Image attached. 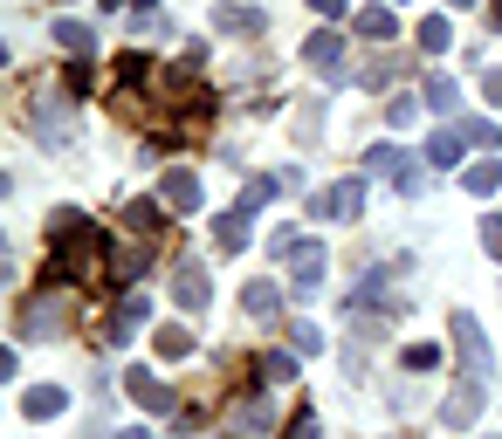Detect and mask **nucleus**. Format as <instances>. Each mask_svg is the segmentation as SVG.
<instances>
[{"instance_id": "nucleus-2", "label": "nucleus", "mask_w": 502, "mask_h": 439, "mask_svg": "<svg viewBox=\"0 0 502 439\" xmlns=\"http://www.w3.org/2000/svg\"><path fill=\"white\" fill-rule=\"evenodd\" d=\"M35 137H42V145H69V137H76V110L62 104V97H42V104H35Z\"/></svg>"}, {"instance_id": "nucleus-29", "label": "nucleus", "mask_w": 502, "mask_h": 439, "mask_svg": "<svg viewBox=\"0 0 502 439\" xmlns=\"http://www.w3.org/2000/svg\"><path fill=\"white\" fill-rule=\"evenodd\" d=\"M482 247H489V255L502 261V220H482Z\"/></svg>"}, {"instance_id": "nucleus-1", "label": "nucleus", "mask_w": 502, "mask_h": 439, "mask_svg": "<svg viewBox=\"0 0 502 439\" xmlns=\"http://www.w3.org/2000/svg\"><path fill=\"white\" fill-rule=\"evenodd\" d=\"M290 282H296V295H310V288L323 282V268H331V247H323V240H296L290 255Z\"/></svg>"}, {"instance_id": "nucleus-22", "label": "nucleus", "mask_w": 502, "mask_h": 439, "mask_svg": "<svg viewBox=\"0 0 502 439\" xmlns=\"http://www.w3.org/2000/svg\"><path fill=\"white\" fill-rule=\"evenodd\" d=\"M502 185V165L496 158H489V165H475V172H468V192H496Z\"/></svg>"}, {"instance_id": "nucleus-32", "label": "nucleus", "mask_w": 502, "mask_h": 439, "mask_svg": "<svg viewBox=\"0 0 502 439\" xmlns=\"http://www.w3.org/2000/svg\"><path fill=\"white\" fill-rule=\"evenodd\" d=\"M310 7H317V14H331V21L344 14V0H310Z\"/></svg>"}, {"instance_id": "nucleus-28", "label": "nucleus", "mask_w": 502, "mask_h": 439, "mask_svg": "<svg viewBox=\"0 0 502 439\" xmlns=\"http://www.w3.org/2000/svg\"><path fill=\"white\" fill-rule=\"evenodd\" d=\"M426 364H441V350H434V343H413V350H406V371H426Z\"/></svg>"}, {"instance_id": "nucleus-19", "label": "nucleus", "mask_w": 502, "mask_h": 439, "mask_svg": "<svg viewBox=\"0 0 502 439\" xmlns=\"http://www.w3.org/2000/svg\"><path fill=\"white\" fill-rule=\"evenodd\" d=\"M241 310L268 316V310H275V282H248V288H241Z\"/></svg>"}, {"instance_id": "nucleus-10", "label": "nucleus", "mask_w": 502, "mask_h": 439, "mask_svg": "<svg viewBox=\"0 0 502 439\" xmlns=\"http://www.w3.org/2000/svg\"><path fill=\"white\" fill-rule=\"evenodd\" d=\"M165 207L193 213V207H200V179H193V172H165Z\"/></svg>"}, {"instance_id": "nucleus-21", "label": "nucleus", "mask_w": 502, "mask_h": 439, "mask_svg": "<svg viewBox=\"0 0 502 439\" xmlns=\"http://www.w3.org/2000/svg\"><path fill=\"white\" fill-rule=\"evenodd\" d=\"M426 104H434V110H454V104H461V90H454L448 76H434V82H426Z\"/></svg>"}, {"instance_id": "nucleus-4", "label": "nucleus", "mask_w": 502, "mask_h": 439, "mask_svg": "<svg viewBox=\"0 0 502 439\" xmlns=\"http://www.w3.org/2000/svg\"><path fill=\"white\" fill-rule=\"evenodd\" d=\"M303 55H310V69H317V76H331V82L351 76V62H344L351 49H344V35H310V49H303Z\"/></svg>"}, {"instance_id": "nucleus-23", "label": "nucleus", "mask_w": 502, "mask_h": 439, "mask_svg": "<svg viewBox=\"0 0 502 439\" xmlns=\"http://www.w3.org/2000/svg\"><path fill=\"white\" fill-rule=\"evenodd\" d=\"M290 343L310 357V350H323V336H317V323H290Z\"/></svg>"}, {"instance_id": "nucleus-13", "label": "nucleus", "mask_w": 502, "mask_h": 439, "mask_svg": "<svg viewBox=\"0 0 502 439\" xmlns=\"http://www.w3.org/2000/svg\"><path fill=\"white\" fill-rule=\"evenodd\" d=\"M62 405H69V398H62V385H35V391L21 398L28 419H49V412H62Z\"/></svg>"}, {"instance_id": "nucleus-6", "label": "nucleus", "mask_w": 502, "mask_h": 439, "mask_svg": "<svg viewBox=\"0 0 502 439\" xmlns=\"http://www.w3.org/2000/svg\"><path fill=\"white\" fill-rule=\"evenodd\" d=\"M454 350H461V364L468 371H489V343H482V330H475V316H454Z\"/></svg>"}, {"instance_id": "nucleus-31", "label": "nucleus", "mask_w": 502, "mask_h": 439, "mask_svg": "<svg viewBox=\"0 0 502 439\" xmlns=\"http://www.w3.org/2000/svg\"><path fill=\"white\" fill-rule=\"evenodd\" d=\"M283 439H317V419L303 412V419H296V426H290V433H283Z\"/></svg>"}, {"instance_id": "nucleus-11", "label": "nucleus", "mask_w": 502, "mask_h": 439, "mask_svg": "<svg viewBox=\"0 0 502 439\" xmlns=\"http://www.w3.org/2000/svg\"><path fill=\"white\" fill-rule=\"evenodd\" d=\"M172 295H179V310H207V275L186 261L179 268V282H172Z\"/></svg>"}, {"instance_id": "nucleus-12", "label": "nucleus", "mask_w": 502, "mask_h": 439, "mask_svg": "<svg viewBox=\"0 0 502 439\" xmlns=\"http://www.w3.org/2000/svg\"><path fill=\"white\" fill-rule=\"evenodd\" d=\"M131 391H138V405H145V412H165V405H172V385H159L152 371H131Z\"/></svg>"}, {"instance_id": "nucleus-34", "label": "nucleus", "mask_w": 502, "mask_h": 439, "mask_svg": "<svg viewBox=\"0 0 502 439\" xmlns=\"http://www.w3.org/2000/svg\"><path fill=\"white\" fill-rule=\"evenodd\" d=\"M454 7H461V0H454Z\"/></svg>"}, {"instance_id": "nucleus-24", "label": "nucleus", "mask_w": 502, "mask_h": 439, "mask_svg": "<svg viewBox=\"0 0 502 439\" xmlns=\"http://www.w3.org/2000/svg\"><path fill=\"white\" fill-rule=\"evenodd\" d=\"M461 137H468V145H502V130L482 124V117H468V124H461Z\"/></svg>"}, {"instance_id": "nucleus-15", "label": "nucleus", "mask_w": 502, "mask_h": 439, "mask_svg": "<svg viewBox=\"0 0 502 439\" xmlns=\"http://www.w3.org/2000/svg\"><path fill=\"white\" fill-rule=\"evenodd\" d=\"M213 240H220V255H235L241 240H248V207H241V213H220V227H213Z\"/></svg>"}, {"instance_id": "nucleus-14", "label": "nucleus", "mask_w": 502, "mask_h": 439, "mask_svg": "<svg viewBox=\"0 0 502 439\" xmlns=\"http://www.w3.org/2000/svg\"><path fill=\"white\" fill-rule=\"evenodd\" d=\"M454 158H461V130H434V137H426V165H441V172H448Z\"/></svg>"}, {"instance_id": "nucleus-33", "label": "nucleus", "mask_w": 502, "mask_h": 439, "mask_svg": "<svg viewBox=\"0 0 502 439\" xmlns=\"http://www.w3.org/2000/svg\"><path fill=\"white\" fill-rule=\"evenodd\" d=\"M117 439H152V433H145V426H131V433H117Z\"/></svg>"}, {"instance_id": "nucleus-18", "label": "nucleus", "mask_w": 502, "mask_h": 439, "mask_svg": "<svg viewBox=\"0 0 502 439\" xmlns=\"http://www.w3.org/2000/svg\"><path fill=\"white\" fill-rule=\"evenodd\" d=\"M393 14H386V7H365V14H358V35H371V42H393Z\"/></svg>"}, {"instance_id": "nucleus-25", "label": "nucleus", "mask_w": 502, "mask_h": 439, "mask_svg": "<svg viewBox=\"0 0 502 439\" xmlns=\"http://www.w3.org/2000/svg\"><path fill=\"white\" fill-rule=\"evenodd\" d=\"M186 350H193V336H186V330H159V357H186Z\"/></svg>"}, {"instance_id": "nucleus-3", "label": "nucleus", "mask_w": 502, "mask_h": 439, "mask_svg": "<svg viewBox=\"0 0 502 439\" xmlns=\"http://www.w3.org/2000/svg\"><path fill=\"white\" fill-rule=\"evenodd\" d=\"M365 213V185L358 179H338L331 192H317V220H358Z\"/></svg>"}, {"instance_id": "nucleus-5", "label": "nucleus", "mask_w": 502, "mask_h": 439, "mask_svg": "<svg viewBox=\"0 0 502 439\" xmlns=\"http://www.w3.org/2000/svg\"><path fill=\"white\" fill-rule=\"evenodd\" d=\"M62 316H69V310L55 302V288H49V295H35V302L21 310V336H55V330H62Z\"/></svg>"}, {"instance_id": "nucleus-20", "label": "nucleus", "mask_w": 502, "mask_h": 439, "mask_svg": "<svg viewBox=\"0 0 502 439\" xmlns=\"http://www.w3.org/2000/svg\"><path fill=\"white\" fill-rule=\"evenodd\" d=\"M262 378H268V385H290V378H296V357L268 350V357H262Z\"/></svg>"}, {"instance_id": "nucleus-17", "label": "nucleus", "mask_w": 502, "mask_h": 439, "mask_svg": "<svg viewBox=\"0 0 502 439\" xmlns=\"http://www.w3.org/2000/svg\"><path fill=\"white\" fill-rule=\"evenodd\" d=\"M399 69H406V55H386V62H365V69H358V82H365V90H386Z\"/></svg>"}, {"instance_id": "nucleus-9", "label": "nucleus", "mask_w": 502, "mask_h": 439, "mask_svg": "<svg viewBox=\"0 0 502 439\" xmlns=\"http://www.w3.org/2000/svg\"><path fill=\"white\" fill-rule=\"evenodd\" d=\"M475 412H482V385H461L448 405H441V426H448V433H461V426H468Z\"/></svg>"}, {"instance_id": "nucleus-27", "label": "nucleus", "mask_w": 502, "mask_h": 439, "mask_svg": "<svg viewBox=\"0 0 502 439\" xmlns=\"http://www.w3.org/2000/svg\"><path fill=\"white\" fill-rule=\"evenodd\" d=\"M386 117H393V124H413V117H420V104H413V97H393V104H386Z\"/></svg>"}, {"instance_id": "nucleus-8", "label": "nucleus", "mask_w": 502, "mask_h": 439, "mask_svg": "<svg viewBox=\"0 0 502 439\" xmlns=\"http://www.w3.org/2000/svg\"><path fill=\"white\" fill-rule=\"evenodd\" d=\"M213 27H220V35H262L268 14L262 7H213Z\"/></svg>"}, {"instance_id": "nucleus-7", "label": "nucleus", "mask_w": 502, "mask_h": 439, "mask_svg": "<svg viewBox=\"0 0 502 439\" xmlns=\"http://www.w3.org/2000/svg\"><path fill=\"white\" fill-rule=\"evenodd\" d=\"M145 316H152V302H145V295H124V302H117V310H110L104 336H110V343H124V336H131L138 323H145Z\"/></svg>"}, {"instance_id": "nucleus-26", "label": "nucleus", "mask_w": 502, "mask_h": 439, "mask_svg": "<svg viewBox=\"0 0 502 439\" xmlns=\"http://www.w3.org/2000/svg\"><path fill=\"white\" fill-rule=\"evenodd\" d=\"M420 49H448V21H441V14L420 21Z\"/></svg>"}, {"instance_id": "nucleus-30", "label": "nucleus", "mask_w": 502, "mask_h": 439, "mask_svg": "<svg viewBox=\"0 0 502 439\" xmlns=\"http://www.w3.org/2000/svg\"><path fill=\"white\" fill-rule=\"evenodd\" d=\"M482 97H489V104H502V69H489V76H482Z\"/></svg>"}, {"instance_id": "nucleus-16", "label": "nucleus", "mask_w": 502, "mask_h": 439, "mask_svg": "<svg viewBox=\"0 0 502 439\" xmlns=\"http://www.w3.org/2000/svg\"><path fill=\"white\" fill-rule=\"evenodd\" d=\"M55 42H62L69 55H90V49H97V35H90L83 21H55Z\"/></svg>"}]
</instances>
